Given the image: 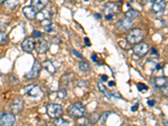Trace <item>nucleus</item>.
Masks as SVG:
<instances>
[{"instance_id":"f8f14e48","label":"nucleus","mask_w":168,"mask_h":126,"mask_svg":"<svg viewBox=\"0 0 168 126\" xmlns=\"http://www.w3.org/2000/svg\"><path fill=\"white\" fill-rule=\"evenodd\" d=\"M50 47V44L49 42L46 40H40L37 41L36 44H35V49H36V52L39 54H44L48 51Z\"/></svg>"},{"instance_id":"6e6552de","label":"nucleus","mask_w":168,"mask_h":126,"mask_svg":"<svg viewBox=\"0 0 168 126\" xmlns=\"http://www.w3.org/2000/svg\"><path fill=\"white\" fill-rule=\"evenodd\" d=\"M24 92L26 95L31 98H37L41 94V89L38 85L31 84V85L26 86L24 88Z\"/></svg>"},{"instance_id":"dca6fc26","label":"nucleus","mask_w":168,"mask_h":126,"mask_svg":"<svg viewBox=\"0 0 168 126\" xmlns=\"http://www.w3.org/2000/svg\"><path fill=\"white\" fill-rule=\"evenodd\" d=\"M152 83H153V86L155 88H157V89H161L166 83H168V81L166 78V77H155L154 79L152 80Z\"/></svg>"},{"instance_id":"a211bd4d","label":"nucleus","mask_w":168,"mask_h":126,"mask_svg":"<svg viewBox=\"0 0 168 126\" xmlns=\"http://www.w3.org/2000/svg\"><path fill=\"white\" fill-rule=\"evenodd\" d=\"M43 65H44V68L46 69L50 74L53 75L56 72V68H55V65L53 64L51 61H44V63H43Z\"/></svg>"},{"instance_id":"c9c22d12","label":"nucleus","mask_w":168,"mask_h":126,"mask_svg":"<svg viewBox=\"0 0 168 126\" xmlns=\"http://www.w3.org/2000/svg\"><path fill=\"white\" fill-rule=\"evenodd\" d=\"M84 43H85L87 46H91V42L89 41V39L88 37L84 38Z\"/></svg>"},{"instance_id":"9d476101","label":"nucleus","mask_w":168,"mask_h":126,"mask_svg":"<svg viewBox=\"0 0 168 126\" xmlns=\"http://www.w3.org/2000/svg\"><path fill=\"white\" fill-rule=\"evenodd\" d=\"M41 64L38 61H36L34 62L32 69L28 72L27 74L25 75V77H26L27 79H35L36 77H38L40 73H41Z\"/></svg>"},{"instance_id":"393cba45","label":"nucleus","mask_w":168,"mask_h":126,"mask_svg":"<svg viewBox=\"0 0 168 126\" xmlns=\"http://www.w3.org/2000/svg\"><path fill=\"white\" fill-rule=\"evenodd\" d=\"M8 41V36L5 32L3 31H0V46L5 44Z\"/></svg>"},{"instance_id":"f704fd0d","label":"nucleus","mask_w":168,"mask_h":126,"mask_svg":"<svg viewBox=\"0 0 168 126\" xmlns=\"http://www.w3.org/2000/svg\"><path fill=\"white\" fill-rule=\"evenodd\" d=\"M156 100L155 99H150V100H148L147 101V104L149 105L150 107H153V106H155L156 105Z\"/></svg>"},{"instance_id":"72a5a7b5","label":"nucleus","mask_w":168,"mask_h":126,"mask_svg":"<svg viewBox=\"0 0 168 126\" xmlns=\"http://www.w3.org/2000/svg\"><path fill=\"white\" fill-rule=\"evenodd\" d=\"M111 94H112V97H113V98H119V99H122L121 95H120L118 92H116V91H112V92H111Z\"/></svg>"},{"instance_id":"20e7f679","label":"nucleus","mask_w":168,"mask_h":126,"mask_svg":"<svg viewBox=\"0 0 168 126\" xmlns=\"http://www.w3.org/2000/svg\"><path fill=\"white\" fill-rule=\"evenodd\" d=\"M46 113L49 117L52 119H57L61 117L63 114V109L60 104H49L46 106Z\"/></svg>"},{"instance_id":"6ab92c4d","label":"nucleus","mask_w":168,"mask_h":126,"mask_svg":"<svg viewBox=\"0 0 168 126\" xmlns=\"http://www.w3.org/2000/svg\"><path fill=\"white\" fill-rule=\"evenodd\" d=\"M42 24H43V28H44V30L46 31L47 33H51V32L54 31V25H53L52 22L50 21V19L43 20V21H42Z\"/></svg>"},{"instance_id":"423d86ee","label":"nucleus","mask_w":168,"mask_h":126,"mask_svg":"<svg viewBox=\"0 0 168 126\" xmlns=\"http://www.w3.org/2000/svg\"><path fill=\"white\" fill-rule=\"evenodd\" d=\"M166 3L165 0H154L151 4V11L154 14H161L165 11Z\"/></svg>"},{"instance_id":"0eeeda50","label":"nucleus","mask_w":168,"mask_h":126,"mask_svg":"<svg viewBox=\"0 0 168 126\" xmlns=\"http://www.w3.org/2000/svg\"><path fill=\"white\" fill-rule=\"evenodd\" d=\"M133 51L137 56L143 57L149 52V46L146 43H144V42H140L134 46Z\"/></svg>"},{"instance_id":"7c9ffc66","label":"nucleus","mask_w":168,"mask_h":126,"mask_svg":"<svg viewBox=\"0 0 168 126\" xmlns=\"http://www.w3.org/2000/svg\"><path fill=\"white\" fill-rule=\"evenodd\" d=\"M161 93L164 96L168 97V83H166L163 88H161Z\"/></svg>"},{"instance_id":"37998d69","label":"nucleus","mask_w":168,"mask_h":126,"mask_svg":"<svg viewBox=\"0 0 168 126\" xmlns=\"http://www.w3.org/2000/svg\"><path fill=\"white\" fill-rule=\"evenodd\" d=\"M94 16L96 17V19H101V16H100V14H94Z\"/></svg>"},{"instance_id":"2eb2a0df","label":"nucleus","mask_w":168,"mask_h":126,"mask_svg":"<svg viewBox=\"0 0 168 126\" xmlns=\"http://www.w3.org/2000/svg\"><path fill=\"white\" fill-rule=\"evenodd\" d=\"M51 16V14L49 9H46V8H43L41 10L37 12V14H36V19L40 22H42L45 19H49Z\"/></svg>"},{"instance_id":"b1692460","label":"nucleus","mask_w":168,"mask_h":126,"mask_svg":"<svg viewBox=\"0 0 168 126\" xmlns=\"http://www.w3.org/2000/svg\"><path fill=\"white\" fill-rule=\"evenodd\" d=\"M100 117H101L100 114H97V113H94L93 114H91L90 118H89V123H91V124L98 123V121L99 120Z\"/></svg>"},{"instance_id":"ddd939ff","label":"nucleus","mask_w":168,"mask_h":126,"mask_svg":"<svg viewBox=\"0 0 168 126\" xmlns=\"http://www.w3.org/2000/svg\"><path fill=\"white\" fill-rule=\"evenodd\" d=\"M23 14L25 15V18H27L28 19H34L36 17V14H37V12L38 10L36 9L35 7L33 6H26V7H24L22 9Z\"/></svg>"},{"instance_id":"bb28decb","label":"nucleus","mask_w":168,"mask_h":126,"mask_svg":"<svg viewBox=\"0 0 168 126\" xmlns=\"http://www.w3.org/2000/svg\"><path fill=\"white\" fill-rule=\"evenodd\" d=\"M55 124H56V125H67L68 124V121H66V119L59 117V118L55 119Z\"/></svg>"},{"instance_id":"58836bf2","label":"nucleus","mask_w":168,"mask_h":126,"mask_svg":"<svg viewBox=\"0 0 168 126\" xmlns=\"http://www.w3.org/2000/svg\"><path fill=\"white\" fill-rule=\"evenodd\" d=\"M152 54H154V55L156 56H159V53H158V51H157V50L156 49V48H152Z\"/></svg>"},{"instance_id":"1a4fd4ad","label":"nucleus","mask_w":168,"mask_h":126,"mask_svg":"<svg viewBox=\"0 0 168 126\" xmlns=\"http://www.w3.org/2000/svg\"><path fill=\"white\" fill-rule=\"evenodd\" d=\"M133 25L134 24H133L132 19H130L128 17L123 18L117 22V28L120 31H126V30H130L133 27Z\"/></svg>"},{"instance_id":"c03bdc74","label":"nucleus","mask_w":168,"mask_h":126,"mask_svg":"<svg viewBox=\"0 0 168 126\" xmlns=\"http://www.w3.org/2000/svg\"><path fill=\"white\" fill-rule=\"evenodd\" d=\"M3 2V0H0V3H2Z\"/></svg>"},{"instance_id":"a878e982","label":"nucleus","mask_w":168,"mask_h":126,"mask_svg":"<svg viewBox=\"0 0 168 126\" xmlns=\"http://www.w3.org/2000/svg\"><path fill=\"white\" fill-rule=\"evenodd\" d=\"M56 96H57V98L59 99H61V100H64V99L66 98V89L62 88V89H61V90L58 91L57 93H56Z\"/></svg>"},{"instance_id":"f3484780","label":"nucleus","mask_w":168,"mask_h":126,"mask_svg":"<svg viewBox=\"0 0 168 126\" xmlns=\"http://www.w3.org/2000/svg\"><path fill=\"white\" fill-rule=\"evenodd\" d=\"M49 3V0H31V5L40 11L46 7Z\"/></svg>"},{"instance_id":"aec40b11","label":"nucleus","mask_w":168,"mask_h":126,"mask_svg":"<svg viewBox=\"0 0 168 126\" xmlns=\"http://www.w3.org/2000/svg\"><path fill=\"white\" fill-rule=\"evenodd\" d=\"M19 0H5L4 2V7H5L7 9H9V10H12L19 5Z\"/></svg>"},{"instance_id":"4c0bfd02","label":"nucleus","mask_w":168,"mask_h":126,"mask_svg":"<svg viewBox=\"0 0 168 126\" xmlns=\"http://www.w3.org/2000/svg\"><path fill=\"white\" fill-rule=\"evenodd\" d=\"M91 59H92V61H94V62H97V61H98V56H97L96 54H94V55H92Z\"/></svg>"},{"instance_id":"4be33fe9","label":"nucleus","mask_w":168,"mask_h":126,"mask_svg":"<svg viewBox=\"0 0 168 126\" xmlns=\"http://www.w3.org/2000/svg\"><path fill=\"white\" fill-rule=\"evenodd\" d=\"M139 15H140V12L136 9H134V8H130L128 11L125 12V16L130 18V19H135Z\"/></svg>"},{"instance_id":"49530a36","label":"nucleus","mask_w":168,"mask_h":126,"mask_svg":"<svg viewBox=\"0 0 168 126\" xmlns=\"http://www.w3.org/2000/svg\"><path fill=\"white\" fill-rule=\"evenodd\" d=\"M85 1H88V0H85Z\"/></svg>"},{"instance_id":"2f4dec72","label":"nucleus","mask_w":168,"mask_h":126,"mask_svg":"<svg viewBox=\"0 0 168 126\" xmlns=\"http://www.w3.org/2000/svg\"><path fill=\"white\" fill-rule=\"evenodd\" d=\"M72 53H73V55H74L75 56H77V58H79L81 60H83V55H82L79 51H77V50H72Z\"/></svg>"},{"instance_id":"f03ea898","label":"nucleus","mask_w":168,"mask_h":126,"mask_svg":"<svg viewBox=\"0 0 168 126\" xmlns=\"http://www.w3.org/2000/svg\"><path fill=\"white\" fill-rule=\"evenodd\" d=\"M144 38V31L141 29L131 30L127 35V41L130 44H137L141 42Z\"/></svg>"},{"instance_id":"e433bc0d","label":"nucleus","mask_w":168,"mask_h":126,"mask_svg":"<svg viewBox=\"0 0 168 126\" xmlns=\"http://www.w3.org/2000/svg\"><path fill=\"white\" fill-rule=\"evenodd\" d=\"M138 109H139V104H135L134 106L131 107V111L132 112H135L136 110H138Z\"/></svg>"},{"instance_id":"7ed1b4c3","label":"nucleus","mask_w":168,"mask_h":126,"mask_svg":"<svg viewBox=\"0 0 168 126\" xmlns=\"http://www.w3.org/2000/svg\"><path fill=\"white\" fill-rule=\"evenodd\" d=\"M119 11L118 4L114 3H108L103 7V14H104L105 19L107 20H111L113 19V17L118 14Z\"/></svg>"},{"instance_id":"4468645a","label":"nucleus","mask_w":168,"mask_h":126,"mask_svg":"<svg viewBox=\"0 0 168 126\" xmlns=\"http://www.w3.org/2000/svg\"><path fill=\"white\" fill-rule=\"evenodd\" d=\"M35 41H34L33 38H26L25 41H23L21 44V48L25 52H31L35 49Z\"/></svg>"},{"instance_id":"79ce46f5","label":"nucleus","mask_w":168,"mask_h":126,"mask_svg":"<svg viewBox=\"0 0 168 126\" xmlns=\"http://www.w3.org/2000/svg\"><path fill=\"white\" fill-rule=\"evenodd\" d=\"M114 85H115V82H108V86H109V87H113Z\"/></svg>"},{"instance_id":"5701e85b","label":"nucleus","mask_w":168,"mask_h":126,"mask_svg":"<svg viewBox=\"0 0 168 126\" xmlns=\"http://www.w3.org/2000/svg\"><path fill=\"white\" fill-rule=\"evenodd\" d=\"M79 69L81 71H83V72H86V71H88L90 70V65L88 61H83L79 63Z\"/></svg>"},{"instance_id":"a18cd8bd","label":"nucleus","mask_w":168,"mask_h":126,"mask_svg":"<svg viewBox=\"0 0 168 126\" xmlns=\"http://www.w3.org/2000/svg\"><path fill=\"white\" fill-rule=\"evenodd\" d=\"M100 1H103V0H100Z\"/></svg>"},{"instance_id":"ea45409f","label":"nucleus","mask_w":168,"mask_h":126,"mask_svg":"<svg viewBox=\"0 0 168 126\" xmlns=\"http://www.w3.org/2000/svg\"><path fill=\"white\" fill-rule=\"evenodd\" d=\"M102 81H103V82H107V81H108V76H106V75H103V76H102Z\"/></svg>"},{"instance_id":"9b49d317","label":"nucleus","mask_w":168,"mask_h":126,"mask_svg":"<svg viewBox=\"0 0 168 126\" xmlns=\"http://www.w3.org/2000/svg\"><path fill=\"white\" fill-rule=\"evenodd\" d=\"M24 105H25V104H24V101L22 99H19V98H16L11 102L9 107L14 114H18V113L22 111L23 109H24Z\"/></svg>"},{"instance_id":"473e14b6","label":"nucleus","mask_w":168,"mask_h":126,"mask_svg":"<svg viewBox=\"0 0 168 126\" xmlns=\"http://www.w3.org/2000/svg\"><path fill=\"white\" fill-rule=\"evenodd\" d=\"M163 74L166 77H168V63L163 66Z\"/></svg>"},{"instance_id":"a19ab883","label":"nucleus","mask_w":168,"mask_h":126,"mask_svg":"<svg viewBox=\"0 0 168 126\" xmlns=\"http://www.w3.org/2000/svg\"><path fill=\"white\" fill-rule=\"evenodd\" d=\"M161 64H156V70H160L161 68Z\"/></svg>"},{"instance_id":"39448f33","label":"nucleus","mask_w":168,"mask_h":126,"mask_svg":"<svg viewBox=\"0 0 168 126\" xmlns=\"http://www.w3.org/2000/svg\"><path fill=\"white\" fill-rule=\"evenodd\" d=\"M16 121L14 113L4 111L0 114V125L10 126L13 125Z\"/></svg>"},{"instance_id":"cd10ccee","label":"nucleus","mask_w":168,"mask_h":126,"mask_svg":"<svg viewBox=\"0 0 168 126\" xmlns=\"http://www.w3.org/2000/svg\"><path fill=\"white\" fill-rule=\"evenodd\" d=\"M137 88L138 90L141 92V93H144V92H146L149 89V88L146 85V84H144V83H137Z\"/></svg>"},{"instance_id":"412c9836","label":"nucleus","mask_w":168,"mask_h":126,"mask_svg":"<svg viewBox=\"0 0 168 126\" xmlns=\"http://www.w3.org/2000/svg\"><path fill=\"white\" fill-rule=\"evenodd\" d=\"M98 89H99V91L101 92V93L104 95V96H106L107 98H108V99H111L112 98V94H111V92H109V91L107 90V88H105V86L103 84L102 82H100V81H98Z\"/></svg>"},{"instance_id":"c85d7f7f","label":"nucleus","mask_w":168,"mask_h":126,"mask_svg":"<svg viewBox=\"0 0 168 126\" xmlns=\"http://www.w3.org/2000/svg\"><path fill=\"white\" fill-rule=\"evenodd\" d=\"M111 113L110 112H105L103 114L102 117H100V119H101V121H102V123L105 124L106 123V121H107V119L108 117L110 115Z\"/></svg>"},{"instance_id":"c756f323","label":"nucleus","mask_w":168,"mask_h":126,"mask_svg":"<svg viewBox=\"0 0 168 126\" xmlns=\"http://www.w3.org/2000/svg\"><path fill=\"white\" fill-rule=\"evenodd\" d=\"M43 36V34L41 32V31H39V30H33V33H32V36H33L34 38H40V37H41Z\"/></svg>"},{"instance_id":"f257e3e1","label":"nucleus","mask_w":168,"mask_h":126,"mask_svg":"<svg viewBox=\"0 0 168 126\" xmlns=\"http://www.w3.org/2000/svg\"><path fill=\"white\" fill-rule=\"evenodd\" d=\"M69 115H71L73 118H83L84 116L87 115L88 111L85 106L81 103H75V104H72L67 109Z\"/></svg>"}]
</instances>
